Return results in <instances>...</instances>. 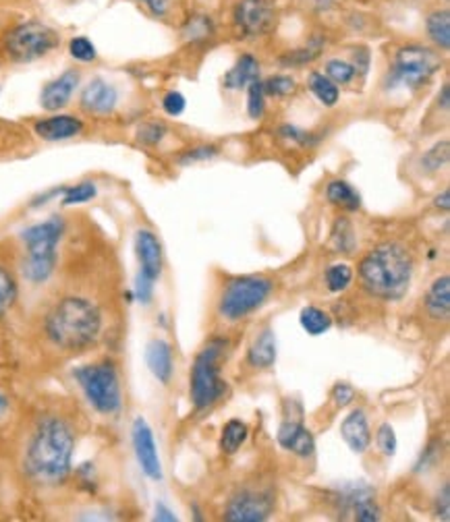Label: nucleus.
Returning a JSON list of instances; mask_svg holds the SVG:
<instances>
[{
    "label": "nucleus",
    "mask_w": 450,
    "mask_h": 522,
    "mask_svg": "<svg viewBox=\"0 0 450 522\" xmlns=\"http://www.w3.org/2000/svg\"><path fill=\"white\" fill-rule=\"evenodd\" d=\"M75 434L60 417H44L38 423L25 452V471L40 485H60L71 472Z\"/></svg>",
    "instance_id": "obj_1"
},
{
    "label": "nucleus",
    "mask_w": 450,
    "mask_h": 522,
    "mask_svg": "<svg viewBox=\"0 0 450 522\" xmlns=\"http://www.w3.org/2000/svg\"><path fill=\"white\" fill-rule=\"evenodd\" d=\"M413 278V257L400 243H384L372 249L359 264V280L372 297L403 299Z\"/></svg>",
    "instance_id": "obj_2"
},
{
    "label": "nucleus",
    "mask_w": 450,
    "mask_h": 522,
    "mask_svg": "<svg viewBox=\"0 0 450 522\" xmlns=\"http://www.w3.org/2000/svg\"><path fill=\"white\" fill-rule=\"evenodd\" d=\"M102 329V313L90 299L65 297L50 309L46 334L54 346L81 350L94 345Z\"/></svg>",
    "instance_id": "obj_3"
},
{
    "label": "nucleus",
    "mask_w": 450,
    "mask_h": 522,
    "mask_svg": "<svg viewBox=\"0 0 450 522\" xmlns=\"http://www.w3.org/2000/svg\"><path fill=\"white\" fill-rule=\"evenodd\" d=\"M63 232L65 222L58 216L33 224L22 232V240L27 249L22 270L27 283L42 284L52 276L54 266H57V247L63 238Z\"/></svg>",
    "instance_id": "obj_4"
},
{
    "label": "nucleus",
    "mask_w": 450,
    "mask_h": 522,
    "mask_svg": "<svg viewBox=\"0 0 450 522\" xmlns=\"http://www.w3.org/2000/svg\"><path fill=\"white\" fill-rule=\"evenodd\" d=\"M229 342L224 338L210 340L206 348L195 356L194 367H191V402L197 410L214 407L222 396L227 394V382L220 375V363L227 355Z\"/></svg>",
    "instance_id": "obj_5"
},
{
    "label": "nucleus",
    "mask_w": 450,
    "mask_h": 522,
    "mask_svg": "<svg viewBox=\"0 0 450 522\" xmlns=\"http://www.w3.org/2000/svg\"><path fill=\"white\" fill-rule=\"evenodd\" d=\"M79 388L84 390L87 402L100 415H117L121 410V382L117 367L111 361L92 363L73 371Z\"/></svg>",
    "instance_id": "obj_6"
},
{
    "label": "nucleus",
    "mask_w": 450,
    "mask_h": 522,
    "mask_svg": "<svg viewBox=\"0 0 450 522\" xmlns=\"http://www.w3.org/2000/svg\"><path fill=\"white\" fill-rule=\"evenodd\" d=\"M272 280L262 276H238L229 280L218 301V313L227 321H241L266 305L272 294Z\"/></svg>",
    "instance_id": "obj_7"
},
{
    "label": "nucleus",
    "mask_w": 450,
    "mask_h": 522,
    "mask_svg": "<svg viewBox=\"0 0 450 522\" xmlns=\"http://www.w3.org/2000/svg\"><path fill=\"white\" fill-rule=\"evenodd\" d=\"M58 44V33L40 22L19 23L4 38V50L15 63H32L42 58Z\"/></svg>",
    "instance_id": "obj_8"
},
{
    "label": "nucleus",
    "mask_w": 450,
    "mask_h": 522,
    "mask_svg": "<svg viewBox=\"0 0 450 522\" xmlns=\"http://www.w3.org/2000/svg\"><path fill=\"white\" fill-rule=\"evenodd\" d=\"M440 67L442 60L434 50H428L424 46H405L394 57L391 86L418 89L426 86Z\"/></svg>",
    "instance_id": "obj_9"
},
{
    "label": "nucleus",
    "mask_w": 450,
    "mask_h": 522,
    "mask_svg": "<svg viewBox=\"0 0 450 522\" xmlns=\"http://www.w3.org/2000/svg\"><path fill=\"white\" fill-rule=\"evenodd\" d=\"M274 510V498L266 491H241L230 498L224 510L229 522H264Z\"/></svg>",
    "instance_id": "obj_10"
},
{
    "label": "nucleus",
    "mask_w": 450,
    "mask_h": 522,
    "mask_svg": "<svg viewBox=\"0 0 450 522\" xmlns=\"http://www.w3.org/2000/svg\"><path fill=\"white\" fill-rule=\"evenodd\" d=\"M235 22L245 36H264L276 23V13L268 0H241L235 9Z\"/></svg>",
    "instance_id": "obj_11"
},
{
    "label": "nucleus",
    "mask_w": 450,
    "mask_h": 522,
    "mask_svg": "<svg viewBox=\"0 0 450 522\" xmlns=\"http://www.w3.org/2000/svg\"><path fill=\"white\" fill-rule=\"evenodd\" d=\"M133 450L135 456H138V463L141 466V471L146 472L148 479L152 481H162V464L158 456V448H156V439L149 425L146 423V418H135L133 423Z\"/></svg>",
    "instance_id": "obj_12"
},
{
    "label": "nucleus",
    "mask_w": 450,
    "mask_h": 522,
    "mask_svg": "<svg viewBox=\"0 0 450 522\" xmlns=\"http://www.w3.org/2000/svg\"><path fill=\"white\" fill-rule=\"evenodd\" d=\"M340 510L351 514L357 522H376L380 520V508L374 498V491L367 485H349L340 491L338 498Z\"/></svg>",
    "instance_id": "obj_13"
},
{
    "label": "nucleus",
    "mask_w": 450,
    "mask_h": 522,
    "mask_svg": "<svg viewBox=\"0 0 450 522\" xmlns=\"http://www.w3.org/2000/svg\"><path fill=\"white\" fill-rule=\"evenodd\" d=\"M135 253L140 259V276L148 278L156 284V280L162 276L165 270V256H162V245L158 237L149 230H140L135 235Z\"/></svg>",
    "instance_id": "obj_14"
},
{
    "label": "nucleus",
    "mask_w": 450,
    "mask_h": 522,
    "mask_svg": "<svg viewBox=\"0 0 450 522\" xmlns=\"http://www.w3.org/2000/svg\"><path fill=\"white\" fill-rule=\"evenodd\" d=\"M119 92L112 84H108L104 79H94L86 86L81 92V108L90 114L106 116L117 108Z\"/></svg>",
    "instance_id": "obj_15"
},
{
    "label": "nucleus",
    "mask_w": 450,
    "mask_h": 522,
    "mask_svg": "<svg viewBox=\"0 0 450 522\" xmlns=\"http://www.w3.org/2000/svg\"><path fill=\"white\" fill-rule=\"evenodd\" d=\"M276 442L283 450L299 458H310L316 452V439H313L311 431L299 421H284L278 428Z\"/></svg>",
    "instance_id": "obj_16"
},
{
    "label": "nucleus",
    "mask_w": 450,
    "mask_h": 522,
    "mask_svg": "<svg viewBox=\"0 0 450 522\" xmlns=\"http://www.w3.org/2000/svg\"><path fill=\"white\" fill-rule=\"evenodd\" d=\"M79 73L77 71H65L60 77H57L50 84H46L42 94H40V104L48 112H54V110H60L69 104L75 89L79 86Z\"/></svg>",
    "instance_id": "obj_17"
},
{
    "label": "nucleus",
    "mask_w": 450,
    "mask_h": 522,
    "mask_svg": "<svg viewBox=\"0 0 450 522\" xmlns=\"http://www.w3.org/2000/svg\"><path fill=\"white\" fill-rule=\"evenodd\" d=\"M340 436H343L345 444L349 446L351 452L356 454H364L367 448L372 446V431H370V423H367L365 410H353L345 417L343 425H340Z\"/></svg>",
    "instance_id": "obj_18"
},
{
    "label": "nucleus",
    "mask_w": 450,
    "mask_h": 522,
    "mask_svg": "<svg viewBox=\"0 0 450 522\" xmlns=\"http://www.w3.org/2000/svg\"><path fill=\"white\" fill-rule=\"evenodd\" d=\"M33 130H36L38 137H42L46 141H65L71 140V137H77L81 130H84V122H81L77 116L58 114L36 122Z\"/></svg>",
    "instance_id": "obj_19"
},
{
    "label": "nucleus",
    "mask_w": 450,
    "mask_h": 522,
    "mask_svg": "<svg viewBox=\"0 0 450 522\" xmlns=\"http://www.w3.org/2000/svg\"><path fill=\"white\" fill-rule=\"evenodd\" d=\"M146 363L148 369L152 371V375L160 383H170L175 371V359H173V348L166 340H152L146 348Z\"/></svg>",
    "instance_id": "obj_20"
},
{
    "label": "nucleus",
    "mask_w": 450,
    "mask_h": 522,
    "mask_svg": "<svg viewBox=\"0 0 450 522\" xmlns=\"http://www.w3.org/2000/svg\"><path fill=\"white\" fill-rule=\"evenodd\" d=\"M248 363L256 369H270L276 363V336L274 329L264 328L256 336L248 350Z\"/></svg>",
    "instance_id": "obj_21"
},
{
    "label": "nucleus",
    "mask_w": 450,
    "mask_h": 522,
    "mask_svg": "<svg viewBox=\"0 0 450 522\" xmlns=\"http://www.w3.org/2000/svg\"><path fill=\"white\" fill-rule=\"evenodd\" d=\"M426 311L432 320L446 321L450 315V278H436L426 294Z\"/></svg>",
    "instance_id": "obj_22"
},
{
    "label": "nucleus",
    "mask_w": 450,
    "mask_h": 522,
    "mask_svg": "<svg viewBox=\"0 0 450 522\" xmlns=\"http://www.w3.org/2000/svg\"><path fill=\"white\" fill-rule=\"evenodd\" d=\"M256 79H260V63H257V58L251 57V54H243V57L237 60V65L224 75V87L243 89Z\"/></svg>",
    "instance_id": "obj_23"
},
{
    "label": "nucleus",
    "mask_w": 450,
    "mask_h": 522,
    "mask_svg": "<svg viewBox=\"0 0 450 522\" xmlns=\"http://www.w3.org/2000/svg\"><path fill=\"white\" fill-rule=\"evenodd\" d=\"M326 197H328L332 205H337L340 210L356 212L361 208V195L346 181H332L326 187Z\"/></svg>",
    "instance_id": "obj_24"
},
{
    "label": "nucleus",
    "mask_w": 450,
    "mask_h": 522,
    "mask_svg": "<svg viewBox=\"0 0 450 522\" xmlns=\"http://www.w3.org/2000/svg\"><path fill=\"white\" fill-rule=\"evenodd\" d=\"M299 324L310 336H322L332 328V315L320 307H305L299 315Z\"/></svg>",
    "instance_id": "obj_25"
},
{
    "label": "nucleus",
    "mask_w": 450,
    "mask_h": 522,
    "mask_svg": "<svg viewBox=\"0 0 450 522\" xmlns=\"http://www.w3.org/2000/svg\"><path fill=\"white\" fill-rule=\"evenodd\" d=\"M248 436H249L248 425L238 421V418H230V421L224 425L220 436V448L224 454H235V452L241 450V446L245 444Z\"/></svg>",
    "instance_id": "obj_26"
},
{
    "label": "nucleus",
    "mask_w": 450,
    "mask_h": 522,
    "mask_svg": "<svg viewBox=\"0 0 450 522\" xmlns=\"http://www.w3.org/2000/svg\"><path fill=\"white\" fill-rule=\"evenodd\" d=\"M428 33L432 42L440 48V50H448L450 48V15L448 11H436L428 17L426 22Z\"/></svg>",
    "instance_id": "obj_27"
},
{
    "label": "nucleus",
    "mask_w": 450,
    "mask_h": 522,
    "mask_svg": "<svg viewBox=\"0 0 450 522\" xmlns=\"http://www.w3.org/2000/svg\"><path fill=\"white\" fill-rule=\"evenodd\" d=\"M310 89L324 106H334L338 102V86L332 84L324 73L310 75Z\"/></svg>",
    "instance_id": "obj_28"
},
{
    "label": "nucleus",
    "mask_w": 450,
    "mask_h": 522,
    "mask_svg": "<svg viewBox=\"0 0 450 522\" xmlns=\"http://www.w3.org/2000/svg\"><path fill=\"white\" fill-rule=\"evenodd\" d=\"M332 247L338 253H351L356 249V235H353V226L349 220H337L332 229Z\"/></svg>",
    "instance_id": "obj_29"
},
{
    "label": "nucleus",
    "mask_w": 450,
    "mask_h": 522,
    "mask_svg": "<svg viewBox=\"0 0 450 522\" xmlns=\"http://www.w3.org/2000/svg\"><path fill=\"white\" fill-rule=\"evenodd\" d=\"M353 283V270L346 264H332L326 270V286L330 292H343Z\"/></svg>",
    "instance_id": "obj_30"
},
{
    "label": "nucleus",
    "mask_w": 450,
    "mask_h": 522,
    "mask_svg": "<svg viewBox=\"0 0 450 522\" xmlns=\"http://www.w3.org/2000/svg\"><path fill=\"white\" fill-rule=\"evenodd\" d=\"M17 301V283L6 267H0V315H4Z\"/></svg>",
    "instance_id": "obj_31"
},
{
    "label": "nucleus",
    "mask_w": 450,
    "mask_h": 522,
    "mask_svg": "<svg viewBox=\"0 0 450 522\" xmlns=\"http://www.w3.org/2000/svg\"><path fill=\"white\" fill-rule=\"evenodd\" d=\"M356 67L351 63H346V60H340V58H332L326 63V77H328L332 84H351L353 77H356Z\"/></svg>",
    "instance_id": "obj_32"
},
{
    "label": "nucleus",
    "mask_w": 450,
    "mask_h": 522,
    "mask_svg": "<svg viewBox=\"0 0 450 522\" xmlns=\"http://www.w3.org/2000/svg\"><path fill=\"white\" fill-rule=\"evenodd\" d=\"M212 32H214V23H212V19L206 17V15L191 17L185 25V30H183L185 38L191 40V42H197V40H206V38L212 36Z\"/></svg>",
    "instance_id": "obj_33"
},
{
    "label": "nucleus",
    "mask_w": 450,
    "mask_h": 522,
    "mask_svg": "<svg viewBox=\"0 0 450 522\" xmlns=\"http://www.w3.org/2000/svg\"><path fill=\"white\" fill-rule=\"evenodd\" d=\"M266 110V94H264V81L256 79L248 86V112L251 119H262Z\"/></svg>",
    "instance_id": "obj_34"
},
{
    "label": "nucleus",
    "mask_w": 450,
    "mask_h": 522,
    "mask_svg": "<svg viewBox=\"0 0 450 522\" xmlns=\"http://www.w3.org/2000/svg\"><path fill=\"white\" fill-rule=\"evenodd\" d=\"M297 89V84L292 77H286V75H274V77L264 81V94L266 95H274V98H284V95H291Z\"/></svg>",
    "instance_id": "obj_35"
},
{
    "label": "nucleus",
    "mask_w": 450,
    "mask_h": 522,
    "mask_svg": "<svg viewBox=\"0 0 450 522\" xmlns=\"http://www.w3.org/2000/svg\"><path fill=\"white\" fill-rule=\"evenodd\" d=\"M95 194H98V189H95V184L92 181H84V183L75 184V187L65 189L63 203L65 205L86 203V202H90V199H94Z\"/></svg>",
    "instance_id": "obj_36"
},
{
    "label": "nucleus",
    "mask_w": 450,
    "mask_h": 522,
    "mask_svg": "<svg viewBox=\"0 0 450 522\" xmlns=\"http://www.w3.org/2000/svg\"><path fill=\"white\" fill-rule=\"evenodd\" d=\"M448 158H450L448 141H440V143H436V146L424 156L421 164H424V168L429 170V173H434V170H440V168L446 166Z\"/></svg>",
    "instance_id": "obj_37"
},
{
    "label": "nucleus",
    "mask_w": 450,
    "mask_h": 522,
    "mask_svg": "<svg viewBox=\"0 0 450 522\" xmlns=\"http://www.w3.org/2000/svg\"><path fill=\"white\" fill-rule=\"evenodd\" d=\"M69 52L75 60H79V63H92V60H95V57H98V50H95L92 40H87L84 36L71 40Z\"/></svg>",
    "instance_id": "obj_38"
},
{
    "label": "nucleus",
    "mask_w": 450,
    "mask_h": 522,
    "mask_svg": "<svg viewBox=\"0 0 450 522\" xmlns=\"http://www.w3.org/2000/svg\"><path fill=\"white\" fill-rule=\"evenodd\" d=\"M376 444L380 452L384 456H394L397 454V448H399V439L397 434H394L392 425L391 423H382L378 434H376Z\"/></svg>",
    "instance_id": "obj_39"
},
{
    "label": "nucleus",
    "mask_w": 450,
    "mask_h": 522,
    "mask_svg": "<svg viewBox=\"0 0 450 522\" xmlns=\"http://www.w3.org/2000/svg\"><path fill=\"white\" fill-rule=\"evenodd\" d=\"M166 135V127L162 122H146L140 129V141L146 143V146H156V143L162 141V137Z\"/></svg>",
    "instance_id": "obj_40"
},
{
    "label": "nucleus",
    "mask_w": 450,
    "mask_h": 522,
    "mask_svg": "<svg viewBox=\"0 0 450 522\" xmlns=\"http://www.w3.org/2000/svg\"><path fill=\"white\" fill-rule=\"evenodd\" d=\"M356 388L349 386V383H345V382H340L334 386L332 390V402H334V407L337 409H345V407H349V404L356 400Z\"/></svg>",
    "instance_id": "obj_41"
},
{
    "label": "nucleus",
    "mask_w": 450,
    "mask_h": 522,
    "mask_svg": "<svg viewBox=\"0 0 450 522\" xmlns=\"http://www.w3.org/2000/svg\"><path fill=\"white\" fill-rule=\"evenodd\" d=\"M162 108H165V112L170 116H179L185 112L187 108V100L185 95L179 94V92H168L165 95V100H162Z\"/></svg>",
    "instance_id": "obj_42"
},
{
    "label": "nucleus",
    "mask_w": 450,
    "mask_h": 522,
    "mask_svg": "<svg viewBox=\"0 0 450 522\" xmlns=\"http://www.w3.org/2000/svg\"><path fill=\"white\" fill-rule=\"evenodd\" d=\"M320 54L318 48H302V50H295V52H291V54H286V57L283 58V65H305V63H310V60H313Z\"/></svg>",
    "instance_id": "obj_43"
},
{
    "label": "nucleus",
    "mask_w": 450,
    "mask_h": 522,
    "mask_svg": "<svg viewBox=\"0 0 450 522\" xmlns=\"http://www.w3.org/2000/svg\"><path fill=\"white\" fill-rule=\"evenodd\" d=\"M436 517L450 520V483L442 485V491L436 498Z\"/></svg>",
    "instance_id": "obj_44"
},
{
    "label": "nucleus",
    "mask_w": 450,
    "mask_h": 522,
    "mask_svg": "<svg viewBox=\"0 0 450 522\" xmlns=\"http://www.w3.org/2000/svg\"><path fill=\"white\" fill-rule=\"evenodd\" d=\"M152 294H154V283H149L148 278H143L138 274V278H135V299H138L140 303L148 305L149 301H152Z\"/></svg>",
    "instance_id": "obj_45"
},
{
    "label": "nucleus",
    "mask_w": 450,
    "mask_h": 522,
    "mask_svg": "<svg viewBox=\"0 0 450 522\" xmlns=\"http://www.w3.org/2000/svg\"><path fill=\"white\" fill-rule=\"evenodd\" d=\"M218 154L216 146H200L189 149V152L181 158V164H189V162H197V160H208V158H214Z\"/></svg>",
    "instance_id": "obj_46"
},
{
    "label": "nucleus",
    "mask_w": 450,
    "mask_h": 522,
    "mask_svg": "<svg viewBox=\"0 0 450 522\" xmlns=\"http://www.w3.org/2000/svg\"><path fill=\"white\" fill-rule=\"evenodd\" d=\"M154 17H165L168 11V0H138Z\"/></svg>",
    "instance_id": "obj_47"
},
{
    "label": "nucleus",
    "mask_w": 450,
    "mask_h": 522,
    "mask_svg": "<svg viewBox=\"0 0 450 522\" xmlns=\"http://www.w3.org/2000/svg\"><path fill=\"white\" fill-rule=\"evenodd\" d=\"M281 135L283 137H289V140H292V141H297V143H310V133H305V130H299V129H295V127H283L281 129Z\"/></svg>",
    "instance_id": "obj_48"
},
{
    "label": "nucleus",
    "mask_w": 450,
    "mask_h": 522,
    "mask_svg": "<svg viewBox=\"0 0 450 522\" xmlns=\"http://www.w3.org/2000/svg\"><path fill=\"white\" fill-rule=\"evenodd\" d=\"M154 520H160V522H176L179 518L175 517V512L170 510V508L166 504H162V501H158L156 504V517Z\"/></svg>",
    "instance_id": "obj_49"
},
{
    "label": "nucleus",
    "mask_w": 450,
    "mask_h": 522,
    "mask_svg": "<svg viewBox=\"0 0 450 522\" xmlns=\"http://www.w3.org/2000/svg\"><path fill=\"white\" fill-rule=\"evenodd\" d=\"M356 73L365 75L367 73V67H370V54H367L365 48H361V50L356 52Z\"/></svg>",
    "instance_id": "obj_50"
},
{
    "label": "nucleus",
    "mask_w": 450,
    "mask_h": 522,
    "mask_svg": "<svg viewBox=\"0 0 450 522\" xmlns=\"http://www.w3.org/2000/svg\"><path fill=\"white\" fill-rule=\"evenodd\" d=\"M448 197H450V194H448V189H446L445 194L436 197V208H440L442 212H448V208H450V199Z\"/></svg>",
    "instance_id": "obj_51"
},
{
    "label": "nucleus",
    "mask_w": 450,
    "mask_h": 522,
    "mask_svg": "<svg viewBox=\"0 0 450 522\" xmlns=\"http://www.w3.org/2000/svg\"><path fill=\"white\" fill-rule=\"evenodd\" d=\"M438 102L442 104V108L448 110V104H450V86L448 84L442 86V92L438 95Z\"/></svg>",
    "instance_id": "obj_52"
},
{
    "label": "nucleus",
    "mask_w": 450,
    "mask_h": 522,
    "mask_svg": "<svg viewBox=\"0 0 450 522\" xmlns=\"http://www.w3.org/2000/svg\"><path fill=\"white\" fill-rule=\"evenodd\" d=\"M6 409H9V398H6L3 392H0V417L6 413Z\"/></svg>",
    "instance_id": "obj_53"
}]
</instances>
